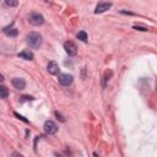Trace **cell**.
Returning <instances> with one entry per match:
<instances>
[{"instance_id": "obj_1", "label": "cell", "mask_w": 157, "mask_h": 157, "mask_svg": "<svg viewBox=\"0 0 157 157\" xmlns=\"http://www.w3.org/2000/svg\"><path fill=\"white\" fill-rule=\"evenodd\" d=\"M26 42H27V44H28L31 48L38 49V48L42 45L43 39H42V36H40L38 32H29V33L27 34V37H26Z\"/></svg>"}, {"instance_id": "obj_2", "label": "cell", "mask_w": 157, "mask_h": 157, "mask_svg": "<svg viewBox=\"0 0 157 157\" xmlns=\"http://www.w3.org/2000/svg\"><path fill=\"white\" fill-rule=\"evenodd\" d=\"M28 21H29V23L33 25V26H40V25L44 23V17H43V15L39 13V12H32V13H29V16H28Z\"/></svg>"}, {"instance_id": "obj_3", "label": "cell", "mask_w": 157, "mask_h": 157, "mask_svg": "<svg viewBox=\"0 0 157 157\" xmlns=\"http://www.w3.org/2000/svg\"><path fill=\"white\" fill-rule=\"evenodd\" d=\"M44 131L48 134V135H54L56 131H58V125L53 121V120H47L44 123Z\"/></svg>"}, {"instance_id": "obj_4", "label": "cell", "mask_w": 157, "mask_h": 157, "mask_svg": "<svg viewBox=\"0 0 157 157\" xmlns=\"http://www.w3.org/2000/svg\"><path fill=\"white\" fill-rule=\"evenodd\" d=\"M64 49H65V52H66L70 56H74V55L77 54V47H76V44H75L74 42H71V40L64 43Z\"/></svg>"}, {"instance_id": "obj_5", "label": "cell", "mask_w": 157, "mask_h": 157, "mask_svg": "<svg viewBox=\"0 0 157 157\" xmlns=\"http://www.w3.org/2000/svg\"><path fill=\"white\" fill-rule=\"evenodd\" d=\"M59 83L63 85V86H69L71 85V82L74 81V76L72 75H69V74H60L59 75Z\"/></svg>"}, {"instance_id": "obj_6", "label": "cell", "mask_w": 157, "mask_h": 157, "mask_svg": "<svg viewBox=\"0 0 157 157\" xmlns=\"http://www.w3.org/2000/svg\"><path fill=\"white\" fill-rule=\"evenodd\" d=\"M11 83H12V86H13L16 90H23V88L26 87V81H25V78H22V77H15V78H12Z\"/></svg>"}, {"instance_id": "obj_7", "label": "cell", "mask_w": 157, "mask_h": 157, "mask_svg": "<svg viewBox=\"0 0 157 157\" xmlns=\"http://www.w3.org/2000/svg\"><path fill=\"white\" fill-rule=\"evenodd\" d=\"M110 6H112L110 2H98L94 9V13H102V12L107 11L108 9H110Z\"/></svg>"}, {"instance_id": "obj_8", "label": "cell", "mask_w": 157, "mask_h": 157, "mask_svg": "<svg viewBox=\"0 0 157 157\" xmlns=\"http://www.w3.org/2000/svg\"><path fill=\"white\" fill-rule=\"evenodd\" d=\"M47 70L50 75H58L59 74V65L56 64V61H49Z\"/></svg>"}, {"instance_id": "obj_9", "label": "cell", "mask_w": 157, "mask_h": 157, "mask_svg": "<svg viewBox=\"0 0 157 157\" xmlns=\"http://www.w3.org/2000/svg\"><path fill=\"white\" fill-rule=\"evenodd\" d=\"M4 33H5L6 36H9V37H16V36L18 34V31H17L15 27L9 26V27H5V28H4Z\"/></svg>"}, {"instance_id": "obj_10", "label": "cell", "mask_w": 157, "mask_h": 157, "mask_svg": "<svg viewBox=\"0 0 157 157\" xmlns=\"http://www.w3.org/2000/svg\"><path fill=\"white\" fill-rule=\"evenodd\" d=\"M18 56L21 59H25V60H32L33 59V53L29 52V50H23V52L18 53Z\"/></svg>"}, {"instance_id": "obj_11", "label": "cell", "mask_w": 157, "mask_h": 157, "mask_svg": "<svg viewBox=\"0 0 157 157\" xmlns=\"http://www.w3.org/2000/svg\"><path fill=\"white\" fill-rule=\"evenodd\" d=\"M9 96V90L6 86L0 85V98H7Z\"/></svg>"}, {"instance_id": "obj_12", "label": "cell", "mask_w": 157, "mask_h": 157, "mask_svg": "<svg viewBox=\"0 0 157 157\" xmlns=\"http://www.w3.org/2000/svg\"><path fill=\"white\" fill-rule=\"evenodd\" d=\"M77 38L80 39V40H82V42H87V34H86V32H83V31H81V32H78L77 33Z\"/></svg>"}, {"instance_id": "obj_13", "label": "cell", "mask_w": 157, "mask_h": 157, "mask_svg": "<svg viewBox=\"0 0 157 157\" xmlns=\"http://www.w3.org/2000/svg\"><path fill=\"white\" fill-rule=\"evenodd\" d=\"M5 4L7 6H17L18 5V1H16V0H6Z\"/></svg>"}, {"instance_id": "obj_14", "label": "cell", "mask_w": 157, "mask_h": 157, "mask_svg": "<svg viewBox=\"0 0 157 157\" xmlns=\"http://www.w3.org/2000/svg\"><path fill=\"white\" fill-rule=\"evenodd\" d=\"M13 114H15V117H17L18 119H21L22 121H25V123H28V120H27V119H26L25 117H22V115H20L18 113H13Z\"/></svg>"}, {"instance_id": "obj_15", "label": "cell", "mask_w": 157, "mask_h": 157, "mask_svg": "<svg viewBox=\"0 0 157 157\" xmlns=\"http://www.w3.org/2000/svg\"><path fill=\"white\" fill-rule=\"evenodd\" d=\"M22 99L21 101H32L33 99V97H29V96H23V97H21Z\"/></svg>"}, {"instance_id": "obj_16", "label": "cell", "mask_w": 157, "mask_h": 157, "mask_svg": "<svg viewBox=\"0 0 157 157\" xmlns=\"http://www.w3.org/2000/svg\"><path fill=\"white\" fill-rule=\"evenodd\" d=\"M11 157H23V155H21L20 152H12Z\"/></svg>"}, {"instance_id": "obj_17", "label": "cell", "mask_w": 157, "mask_h": 157, "mask_svg": "<svg viewBox=\"0 0 157 157\" xmlns=\"http://www.w3.org/2000/svg\"><path fill=\"white\" fill-rule=\"evenodd\" d=\"M134 28L135 29H139V31H147L146 27H140V26H134Z\"/></svg>"}, {"instance_id": "obj_18", "label": "cell", "mask_w": 157, "mask_h": 157, "mask_svg": "<svg viewBox=\"0 0 157 157\" xmlns=\"http://www.w3.org/2000/svg\"><path fill=\"white\" fill-rule=\"evenodd\" d=\"M55 115H56V117H58V119H59V118H60V120H61V121H65V119H64V118H63V117H61V115H60V114H59V113H58V112H55Z\"/></svg>"}, {"instance_id": "obj_19", "label": "cell", "mask_w": 157, "mask_h": 157, "mask_svg": "<svg viewBox=\"0 0 157 157\" xmlns=\"http://www.w3.org/2000/svg\"><path fill=\"white\" fill-rule=\"evenodd\" d=\"M2 80H4V76H2V75H1V74H0V82H1V81H2Z\"/></svg>"}]
</instances>
